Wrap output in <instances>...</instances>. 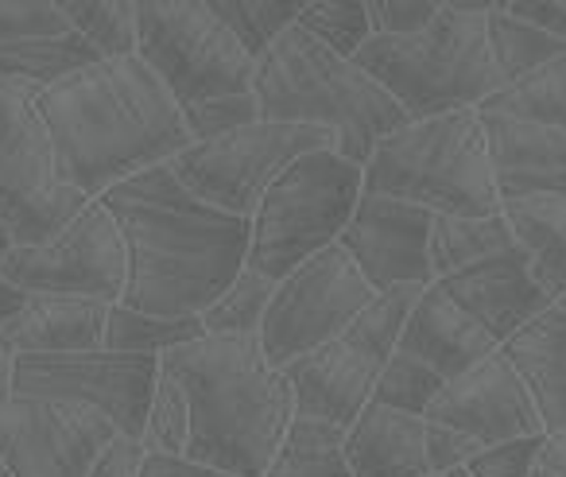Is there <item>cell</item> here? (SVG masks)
<instances>
[{"mask_svg": "<svg viewBox=\"0 0 566 477\" xmlns=\"http://www.w3.org/2000/svg\"><path fill=\"white\" fill-rule=\"evenodd\" d=\"M128 249L120 303L156 319L202 314L249 260L252 218L202 203L171 164L148 167L102 195Z\"/></svg>", "mask_w": 566, "mask_h": 477, "instance_id": "1", "label": "cell"}, {"mask_svg": "<svg viewBox=\"0 0 566 477\" xmlns=\"http://www.w3.org/2000/svg\"><path fill=\"white\" fill-rule=\"evenodd\" d=\"M51 133L59 179L86 198L171 164L190 148L182 105L140 55L102 59L35 97Z\"/></svg>", "mask_w": 566, "mask_h": 477, "instance_id": "2", "label": "cell"}, {"mask_svg": "<svg viewBox=\"0 0 566 477\" xmlns=\"http://www.w3.org/2000/svg\"><path fill=\"white\" fill-rule=\"evenodd\" d=\"M190 404L187 458L237 477H264L295 419V392L256 334H202L159 357Z\"/></svg>", "mask_w": 566, "mask_h": 477, "instance_id": "3", "label": "cell"}, {"mask_svg": "<svg viewBox=\"0 0 566 477\" xmlns=\"http://www.w3.org/2000/svg\"><path fill=\"white\" fill-rule=\"evenodd\" d=\"M252 97L260 105V121L334 133L338 156L357 167H365L388 133L408 125V113L373 74H365L354 59L334 55L300 24L287 28L256 59Z\"/></svg>", "mask_w": 566, "mask_h": 477, "instance_id": "4", "label": "cell"}, {"mask_svg": "<svg viewBox=\"0 0 566 477\" xmlns=\"http://www.w3.org/2000/svg\"><path fill=\"white\" fill-rule=\"evenodd\" d=\"M493 0H450L416 35H373L354 63L392 94L408 121L481 110L504 90L489 51Z\"/></svg>", "mask_w": 566, "mask_h": 477, "instance_id": "5", "label": "cell"}, {"mask_svg": "<svg viewBox=\"0 0 566 477\" xmlns=\"http://www.w3.org/2000/svg\"><path fill=\"white\" fill-rule=\"evenodd\" d=\"M361 175V190L423 206L434 218L501 214V195H496L478 110L408 121L373 148Z\"/></svg>", "mask_w": 566, "mask_h": 477, "instance_id": "6", "label": "cell"}, {"mask_svg": "<svg viewBox=\"0 0 566 477\" xmlns=\"http://www.w3.org/2000/svg\"><path fill=\"white\" fill-rule=\"evenodd\" d=\"M361 183V167L342 159L338 152H311L295 159L252 214L244 268L280 283L303 260L338 245L357 210Z\"/></svg>", "mask_w": 566, "mask_h": 477, "instance_id": "7", "label": "cell"}, {"mask_svg": "<svg viewBox=\"0 0 566 477\" xmlns=\"http://www.w3.org/2000/svg\"><path fill=\"white\" fill-rule=\"evenodd\" d=\"M35 97L40 86L32 82L0 79V226L12 249L55 241L90 203L78 187L59 179Z\"/></svg>", "mask_w": 566, "mask_h": 477, "instance_id": "8", "label": "cell"}, {"mask_svg": "<svg viewBox=\"0 0 566 477\" xmlns=\"http://www.w3.org/2000/svg\"><path fill=\"white\" fill-rule=\"evenodd\" d=\"M136 17V55L159 74L182 110L210 97L252 94L256 59L221 24L210 0H144Z\"/></svg>", "mask_w": 566, "mask_h": 477, "instance_id": "9", "label": "cell"}, {"mask_svg": "<svg viewBox=\"0 0 566 477\" xmlns=\"http://www.w3.org/2000/svg\"><path fill=\"white\" fill-rule=\"evenodd\" d=\"M419 291L423 288H416V283L385 291L338 338H331L315 353L283 369L295 392V412L349 427L373 404L377 381L385 373L388 357L396 353L400 330Z\"/></svg>", "mask_w": 566, "mask_h": 477, "instance_id": "10", "label": "cell"}, {"mask_svg": "<svg viewBox=\"0 0 566 477\" xmlns=\"http://www.w3.org/2000/svg\"><path fill=\"white\" fill-rule=\"evenodd\" d=\"M311 152H338V136L311 125L256 121V125L233 128L218 141L182 148L171 159V172L202 203L237 214V218H252L268 187Z\"/></svg>", "mask_w": 566, "mask_h": 477, "instance_id": "11", "label": "cell"}, {"mask_svg": "<svg viewBox=\"0 0 566 477\" xmlns=\"http://www.w3.org/2000/svg\"><path fill=\"white\" fill-rule=\"evenodd\" d=\"M373 299L377 291L342 245L315 252L275 283V295L260 322L268 365L287 369L292 361L315 353L318 345L338 338Z\"/></svg>", "mask_w": 566, "mask_h": 477, "instance_id": "12", "label": "cell"}, {"mask_svg": "<svg viewBox=\"0 0 566 477\" xmlns=\"http://www.w3.org/2000/svg\"><path fill=\"white\" fill-rule=\"evenodd\" d=\"M0 280L24 295H82L120 303L128 288V249L120 226L102 198H90L86 210L48 245L9 249L0 260Z\"/></svg>", "mask_w": 566, "mask_h": 477, "instance_id": "13", "label": "cell"}, {"mask_svg": "<svg viewBox=\"0 0 566 477\" xmlns=\"http://www.w3.org/2000/svg\"><path fill=\"white\" fill-rule=\"evenodd\" d=\"M159 381V357L120 350H66L17 353V396L74 400L97 407L120 435L140 438L148 419L151 388Z\"/></svg>", "mask_w": 566, "mask_h": 477, "instance_id": "14", "label": "cell"}, {"mask_svg": "<svg viewBox=\"0 0 566 477\" xmlns=\"http://www.w3.org/2000/svg\"><path fill=\"white\" fill-rule=\"evenodd\" d=\"M113 435V419L74 400L12 396L0 407V458L12 477H90Z\"/></svg>", "mask_w": 566, "mask_h": 477, "instance_id": "15", "label": "cell"}, {"mask_svg": "<svg viewBox=\"0 0 566 477\" xmlns=\"http://www.w3.org/2000/svg\"><path fill=\"white\" fill-rule=\"evenodd\" d=\"M431 234L434 214L423 206L400 203V198L369 195L361 190L357 210L342 234V249L349 252L361 276L373 283L377 295L392 288H431Z\"/></svg>", "mask_w": 566, "mask_h": 477, "instance_id": "16", "label": "cell"}, {"mask_svg": "<svg viewBox=\"0 0 566 477\" xmlns=\"http://www.w3.org/2000/svg\"><path fill=\"white\" fill-rule=\"evenodd\" d=\"M423 419L478 438L481 450L512 443V438L547 435L532 392L501 350L442 384Z\"/></svg>", "mask_w": 566, "mask_h": 477, "instance_id": "17", "label": "cell"}, {"mask_svg": "<svg viewBox=\"0 0 566 477\" xmlns=\"http://www.w3.org/2000/svg\"><path fill=\"white\" fill-rule=\"evenodd\" d=\"M434 288L447 291L470 319H478L493 334L496 345H504L524 322H532L535 314L555 303L532 280L527 252L520 245L496 252V257L478 260V265L462 268V272L442 276V280H434Z\"/></svg>", "mask_w": 566, "mask_h": 477, "instance_id": "18", "label": "cell"}, {"mask_svg": "<svg viewBox=\"0 0 566 477\" xmlns=\"http://www.w3.org/2000/svg\"><path fill=\"white\" fill-rule=\"evenodd\" d=\"M489 164L501 203L566 198V133L481 113Z\"/></svg>", "mask_w": 566, "mask_h": 477, "instance_id": "19", "label": "cell"}, {"mask_svg": "<svg viewBox=\"0 0 566 477\" xmlns=\"http://www.w3.org/2000/svg\"><path fill=\"white\" fill-rule=\"evenodd\" d=\"M396 350L423 361L442 381H454V376H462L465 369L485 361L489 353H496L501 345H496L493 334H489L478 319H470L447 291H439L431 283V288L419 291V299L411 303Z\"/></svg>", "mask_w": 566, "mask_h": 477, "instance_id": "20", "label": "cell"}, {"mask_svg": "<svg viewBox=\"0 0 566 477\" xmlns=\"http://www.w3.org/2000/svg\"><path fill=\"white\" fill-rule=\"evenodd\" d=\"M346 462L354 477H434L427 458V419L369 404L346 427Z\"/></svg>", "mask_w": 566, "mask_h": 477, "instance_id": "21", "label": "cell"}, {"mask_svg": "<svg viewBox=\"0 0 566 477\" xmlns=\"http://www.w3.org/2000/svg\"><path fill=\"white\" fill-rule=\"evenodd\" d=\"M109 303L82 295H28L24 307L0 326V342L17 353L94 350L105 342Z\"/></svg>", "mask_w": 566, "mask_h": 477, "instance_id": "22", "label": "cell"}, {"mask_svg": "<svg viewBox=\"0 0 566 477\" xmlns=\"http://www.w3.org/2000/svg\"><path fill=\"white\" fill-rule=\"evenodd\" d=\"M509 365L527 384L535 407H539L543 431L555 435L566 427V311L551 303L532 322L516 330L501 345Z\"/></svg>", "mask_w": 566, "mask_h": 477, "instance_id": "23", "label": "cell"}, {"mask_svg": "<svg viewBox=\"0 0 566 477\" xmlns=\"http://www.w3.org/2000/svg\"><path fill=\"white\" fill-rule=\"evenodd\" d=\"M516 245L527 252L532 280L558 299L566 291V198H524V203H501Z\"/></svg>", "mask_w": 566, "mask_h": 477, "instance_id": "24", "label": "cell"}, {"mask_svg": "<svg viewBox=\"0 0 566 477\" xmlns=\"http://www.w3.org/2000/svg\"><path fill=\"white\" fill-rule=\"evenodd\" d=\"M264 477H354L346 462V427L295 412Z\"/></svg>", "mask_w": 566, "mask_h": 477, "instance_id": "25", "label": "cell"}, {"mask_svg": "<svg viewBox=\"0 0 566 477\" xmlns=\"http://www.w3.org/2000/svg\"><path fill=\"white\" fill-rule=\"evenodd\" d=\"M94 63H102V55L74 28L59 35H35V40L4 43L0 48V79L32 82L40 90L55 86V82L71 79V74L86 71Z\"/></svg>", "mask_w": 566, "mask_h": 477, "instance_id": "26", "label": "cell"}, {"mask_svg": "<svg viewBox=\"0 0 566 477\" xmlns=\"http://www.w3.org/2000/svg\"><path fill=\"white\" fill-rule=\"evenodd\" d=\"M516 234H512L504 214H489V218H434L431 234V268L434 280L462 268L478 265L485 257L512 249Z\"/></svg>", "mask_w": 566, "mask_h": 477, "instance_id": "27", "label": "cell"}, {"mask_svg": "<svg viewBox=\"0 0 566 477\" xmlns=\"http://www.w3.org/2000/svg\"><path fill=\"white\" fill-rule=\"evenodd\" d=\"M478 113L493 117L527 121V125H547L566 133V55L555 63L539 66L535 74L520 82H509L501 94H493Z\"/></svg>", "mask_w": 566, "mask_h": 477, "instance_id": "28", "label": "cell"}, {"mask_svg": "<svg viewBox=\"0 0 566 477\" xmlns=\"http://www.w3.org/2000/svg\"><path fill=\"white\" fill-rule=\"evenodd\" d=\"M485 28H489V51H493V63H496V71H501L504 86L527 79V74H535L539 66H547L566 55L563 40H555V35H547V32H539V28L524 24V20L509 17L501 4L489 12Z\"/></svg>", "mask_w": 566, "mask_h": 477, "instance_id": "29", "label": "cell"}, {"mask_svg": "<svg viewBox=\"0 0 566 477\" xmlns=\"http://www.w3.org/2000/svg\"><path fill=\"white\" fill-rule=\"evenodd\" d=\"M55 4L66 24L102 59L136 55V40H140L136 4H125V0H55Z\"/></svg>", "mask_w": 566, "mask_h": 477, "instance_id": "30", "label": "cell"}, {"mask_svg": "<svg viewBox=\"0 0 566 477\" xmlns=\"http://www.w3.org/2000/svg\"><path fill=\"white\" fill-rule=\"evenodd\" d=\"M202 319H156V314L133 311L125 303L109 307V319H105V350L120 353H151V357H164L175 345H187L195 338H202Z\"/></svg>", "mask_w": 566, "mask_h": 477, "instance_id": "31", "label": "cell"}, {"mask_svg": "<svg viewBox=\"0 0 566 477\" xmlns=\"http://www.w3.org/2000/svg\"><path fill=\"white\" fill-rule=\"evenodd\" d=\"M275 295V280L244 268L210 307H206L198 319H202L206 334H256L260 338V322L268 314V303Z\"/></svg>", "mask_w": 566, "mask_h": 477, "instance_id": "32", "label": "cell"}, {"mask_svg": "<svg viewBox=\"0 0 566 477\" xmlns=\"http://www.w3.org/2000/svg\"><path fill=\"white\" fill-rule=\"evenodd\" d=\"M210 9L249 48V55L260 59L287 28H295L303 0H210Z\"/></svg>", "mask_w": 566, "mask_h": 477, "instance_id": "33", "label": "cell"}, {"mask_svg": "<svg viewBox=\"0 0 566 477\" xmlns=\"http://www.w3.org/2000/svg\"><path fill=\"white\" fill-rule=\"evenodd\" d=\"M295 24L342 59H354L373 40L365 0H303Z\"/></svg>", "mask_w": 566, "mask_h": 477, "instance_id": "34", "label": "cell"}, {"mask_svg": "<svg viewBox=\"0 0 566 477\" xmlns=\"http://www.w3.org/2000/svg\"><path fill=\"white\" fill-rule=\"evenodd\" d=\"M140 443L148 454H187L190 446V404L182 388L167 373H159L156 388H151L148 419H144Z\"/></svg>", "mask_w": 566, "mask_h": 477, "instance_id": "35", "label": "cell"}, {"mask_svg": "<svg viewBox=\"0 0 566 477\" xmlns=\"http://www.w3.org/2000/svg\"><path fill=\"white\" fill-rule=\"evenodd\" d=\"M442 384L447 381H442L434 369H427L423 361L396 350L392 357H388L385 373H380L377 392H373V404L396 407V412H408V415H427V407L434 404Z\"/></svg>", "mask_w": 566, "mask_h": 477, "instance_id": "36", "label": "cell"}, {"mask_svg": "<svg viewBox=\"0 0 566 477\" xmlns=\"http://www.w3.org/2000/svg\"><path fill=\"white\" fill-rule=\"evenodd\" d=\"M182 121H187L190 144H202V141H218V136L233 133V128L256 125L260 105L252 94L210 97V102L187 105V110H182Z\"/></svg>", "mask_w": 566, "mask_h": 477, "instance_id": "37", "label": "cell"}, {"mask_svg": "<svg viewBox=\"0 0 566 477\" xmlns=\"http://www.w3.org/2000/svg\"><path fill=\"white\" fill-rule=\"evenodd\" d=\"M59 32H71V24L55 0H0V48Z\"/></svg>", "mask_w": 566, "mask_h": 477, "instance_id": "38", "label": "cell"}, {"mask_svg": "<svg viewBox=\"0 0 566 477\" xmlns=\"http://www.w3.org/2000/svg\"><path fill=\"white\" fill-rule=\"evenodd\" d=\"M543 438L547 435H527V438H512L501 446H485L465 462V474L470 477H532L535 458L543 450Z\"/></svg>", "mask_w": 566, "mask_h": 477, "instance_id": "39", "label": "cell"}, {"mask_svg": "<svg viewBox=\"0 0 566 477\" xmlns=\"http://www.w3.org/2000/svg\"><path fill=\"white\" fill-rule=\"evenodd\" d=\"M373 35H416L439 17L434 0H365Z\"/></svg>", "mask_w": 566, "mask_h": 477, "instance_id": "40", "label": "cell"}, {"mask_svg": "<svg viewBox=\"0 0 566 477\" xmlns=\"http://www.w3.org/2000/svg\"><path fill=\"white\" fill-rule=\"evenodd\" d=\"M478 450H481L478 438L462 435V431L439 427V423H427V458H431V474L462 469Z\"/></svg>", "mask_w": 566, "mask_h": 477, "instance_id": "41", "label": "cell"}, {"mask_svg": "<svg viewBox=\"0 0 566 477\" xmlns=\"http://www.w3.org/2000/svg\"><path fill=\"white\" fill-rule=\"evenodd\" d=\"M144 458H148V450H144L140 438L120 435V431H117V435L109 438V446L97 454L90 477H140L144 474Z\"/></svg>", "mask_w": 566, "mask_h": 477, "instance_id": "42", "label": "cell"}, {"mask_svg": "<svg viewBox=\"0 0 566 477\" xmlns=\"http://www.w3.org/2000/svg\"><path fill=\"white\" fill-rule=\"evenodd\" d=\"M501 9L566 43V0H512V4H501Z\"/></svg>", "mask_w": 566, "mask_h": 477, "instance_id": "43", "label": "cell"}, {"mask_svg": "<svg viewBox=\"0 0 566 477\" xmlns=\"http://www.w3.org/2000/svg\"><path fill=\"white\" fill-rule=\"evenodd\" d=\"M140 477H237V474L202 466V462H190L187 454H179V458H175V454H148Z\"/></svg>", "mask_w": 566, "mask_h": 477, "instance_id": "44", "label": "cell"}, {"mask_svg": "<svg viewBox=\"0 0 566 477\" xmlns=\"http://www.w3.org/2000/svg\"><path fill=\"white\" fill-rule=\"evenodd\" d=\"M532 477H566V427L543 438V450L535 458Z\"/></svg>", "mask_w": 566, "mask_h": 477, "instance_id": "45", "label": "cell"}, {"mask_svg": "<svg viewBox=\"0 0 566 477\" xmlns=\"http://www.w3.org/2000/svg\"><path fill=\"white\" fill-rule=\"evenodd\" d=\"M9 249H12V241H9V234H4V226H0V260L9 257ZM24 299H28L24 291H17L12 283L0 280V326H4V322H9L20 307H24Z\"/></svg>", "mask_w": 566, "mask_h": 477, "instance_id": "46", "label": "cell"}, {"mask_svg": "<svg viewBox=\"0 0 566 477\" xmlns=\"http://www.w3.org/2000/svg\"><path fill=\"white\" fill-rule=\"evenodd\" d=\"M17 396V350L0 342V407Z\"/></svg>", "mask_w": 566, "mask_h": 477, "instance_id": "47", "label": "cell"}, {"mask_svg": "<svg viewBox=\"0 0 566 477\" xmlns=\"http://www.w3.org/2000/svg\"><path fill=\"white\" fill-rule=\"evenodd\" d=\"M0 477H12V474H9V466H4V458H0Z\"/></svg>", "mask_w": 566, "mask_h": 477, "instance_id": "48", "label": "cell"}, {"mask_svg": "<svg viewBox=\"0 0 566 477\" xmlns=\"http://www.w3.org/2000/svg\"><path fill=\"white\" fill-rule=\"evenodd\" d=\"M555 303H558V307H563V311H566V291H563V295L555 299Z\"/></svg>", "mask_w": 566, "mask_h": 477, "instance_id": "49", "label": "cell"}, {"mask_svg": "<svg viewBox=\"0 0 566 477\" xmlns=\"http://www.w3.org/2000/svg\"><path fill=\"white\" fill-rule=\"evenodd\" d=\"M434 477H447V474H434Z\"/></svg>", "mask_w": 566, "mask_h": 477, "instance_id": "50", "label": "cell"}]
</instances>
